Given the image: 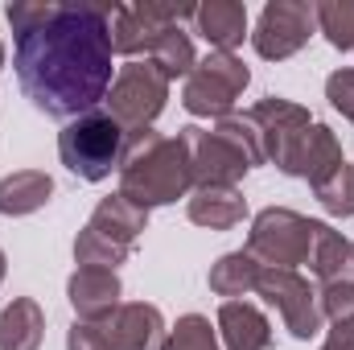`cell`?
Listing matches in <instances>:
<instances>
[{
  "mask_svg": "<svg viewBox=\"0 0 354 350\" xmlns=\"http://www.w3.org/2000/svg\"><path fill=\"white\" fill-rule=\"evenodd\" d=\"M194 185L189 174V149L181 136H161L153 128L128 132L124 165H120V194L145 210L185 198Z\"/></svg>",
  "mask_w": 354,
  "mask_h": 350,
  "instance_id": "2",
  "label": "cell"
},
{
  "mask_svg": "<svg viewBox=\"0 0 354 350\" xmlns=\"http://www.w3.org/2000/svg\"><path fill=\"white\" fill-rule=\"evenodd\" d=\"M0 280H4V252H0Z\"/></svg>",
  "mask_w": 354,
  "mask_h": 350,
  "instance_id": "32",
  "label": "cell"
},
{
  "mask_svg": "<svg viewBox=\"0 0 354 350\" xmlns=\"http://www.w3.org/2000/svg\"><path fill=\"white\" fill-rule=\"evenodd\" d=\"M111 8L54 4L50 21L17 37V79L29 103L54 120H79L111 91Z\"/></svg>",
  "mask_w": 354,
  "mask_h": 350,
  "instance_id": "1",
  "label": "cell"
},
{
  "mask_svg": "<svg viewBox=\"0 0 354 350\" xmlns=\"http://www.w3.org/2000/svg\"><path fill=\"white\" fill-rule=\"evenodd\" d=\"M66 350H111L107 326L103 322H75L66 334Z\"/></svg>",
  "mask_w": 354,
  "mask_h": 350,
  "instance_id": "29",
  "label": "cell"
},
{
  "mask_svg": "<svg viewBox=\"0 0 354 350\" xmlns=\"http://www.w3.org/2000/svg\"><path fill=\"white\" fill-rule=\"evenodd\" d=\"M313 194H317V202H322L330 214L351 219V214H354V165L342 161V165L326 177V181H317V185H313Z\"/></svg>",
  "mask_w": 354,
  "mask_h": 350,
  "instance_id": "26",
  "label": "cell"
},
{
  "mask_svg": "<svg viewBox=\"0 0 354 350\" xmlns=\"http://www.w3.org/2000/svg\"><path fill=\"white\" fill-rule=\"evenodd\" d=\"M309 264L322 284H354V243L330 223H313V252Z\"/></svg>",
  "mask_w": 354,
  "mask_h": 350,
  "instance_id": "18",
  "label": "cell"
},
{
  "mask_svg": "<svg viewBox=\"0 0 354 350\" xmlns=\"http://www.w3.org/2000/svg\"><path fill=\"white\" fill-rule=\"evenodd\" d=\"M0 66H4V46H0Z\"/></svg>",
  "mask_w": 354,
  "mask_h": 350,
  "instance_id": "33",
  "label": "cell"
},
{
  "mask_svg": "<svg viewBox=\"0 0 354 350\" xmlns=\"http://www.w3.org/2000/svg\"><path fill=\"white\" fill-rule=\"evenodd\" d=\"M103 326H107L111 350H161L165 347V317H161L157 305L128 301Z\"/></svg>",
  "mask_w": 354,
  "mask_h": 350,
  "instance_id": "13",
  "label": "cell"
},
{
  "mask_svg": "<svg viewBox=\"0 0 354 350\" xmlns=\"http://www.w3.org/2000/svg\"><path fill=\"white\" fill-rule=\"evenodd\" d=\"M309 252H313V219L288 206H268L256 214L252 235H248V256H256L264 268L309 264Z\"/></svg>",
  "mask_w": 354,
  "mask_h": 350,
  "instance_id": "6",
  "label": "cell"
},
{
  "mask_svg": "<svg viewBox=\"0 0 354 350\" xmlns=\"http://www.w3.org/2000/svg\"><path fill=\"white\" fill-rule=\"evenodd\" d=\"M317 301H322V317L354 322V284H322Z\"/></svg>",
  "mask_w": 354,
  "mask_h": 350,
  "instance_id": "28",
  "label": "cell"
},
{
  "mask_svg": "<svg viewBox=\"0 0 354 350\" xmlns=\"http://www.w3.org/2000/svg\"><path fill=\"white\" fill-rule=\"evenodd\" d=\"M87 227L99 231L103 239H111V243H120V248L132 252V243H136L140 231L149 227V210L136 206V202H128L124 194H111V198H103V202L95 206V214H91Z\"/></svg>",
  "mask_w": 354,
  "mask_h": 350,
  "instance_id": "19",
  "label": "cell"
},
{
  "mask_svg": "<svg viewBox=\"0 0 354 350\" xmlns=\"http://www.w3.org/2000/svg\"><path fill=\"white\" fill-rule=\"evenodd\" d=\"M46 334V313L33 297H17L0 309V350H37Z\"/></svg>",
  "mask_w": 354,
  "mask_h": 350,
  "instance_id": "20",
  "label": "cell"
},
{
  "mask_svg": "<svg viewBox=\"0 0 354 350\" xmlns=\"http://www.w3.org/2000/svg\"><path fill=\"white\" fill-rule=\"evenodd\" d=\"M189 149V174L194 185L206 190V185H235L239 177L256 165H264V140H260V128L243 116H223L214 128H181L177 132Z\"/></svg>",
  "mask_w": 354,
  "mask_h": 350,
  "instance_id": "3",
  "label": "cell"
},
{
  "mask_svg": "<svg viewBox=\"0 0 354 350\" xmlns=\"http://www.w3.org/2000/svg\"><path fill=\"white\" fill-rule=\"evenodd\" d=\"M79 322H107L120 309V276L107 268H79L66 284Z\"/></svg>",
  "mask_w": 354,
  "mask_h": 350,
  "instance_id": "14",
  "label": "cell"
},
{
  "mask_svg": "<svg viewBox=\"0 0 354 350\" xmlns=\"http://www.w3.org/2000/svg\"><path fill=\"white\" fill-rule=\"evenodd\" d=\"M256 293L264 297L268 305L280 309L284 330H288L292 338L305 342V338L322 334V322H326V317H322V301H317L313 284H309L297 268H264Z\"/></svg>",
  "mask_w": 354,
  "mask_h": 350,
  "instance_id": "9",
  "label": "cell"
},
{
  "mask_svg": "<svg viewBox=\"0 0 354 350\" xmlns=\"http://www.w3.org/2000/svg\"><path fill=\"white\" fill-rule=\"evenodd\" d=\"M322 350H354V322H334V330H330Z\"/></svg>",
  "mask_w": 354,
  "mask_h": 350,
  "instance_id": "31",
  "label": "cell"
},
{
  "mask_svg": "<svg viewBox=\"0 0 354 350\" xmlns=\"http://www.w3.org/2000/svg\"><path fill=\"white\" fill-rule=\"evenodd\" d=\"M342 161H346V157H342L338 136H334L326 124H309V128L292 140V149H288L276 165H280V174L305 177L309 185H317V181H326V177L334 174Z\"/></svg>",
  "mask_w": 354,
  "mask_h": 350,
  "instance_id": "11",
  "label": "cell"
},
{
  "mask_svg": "<svg viewBox=\"0 0 354 350\" xmlns=\"http://www.w3.org/2000/svg\"><path fill=\"white\" fill-rule=\"evenodd\" d=\"M313 29H317V8L313 4H305V0H268L260 21H256L252 46L268 62H284V58H292L297 50L309 46Z\"/></svg>",
  "mask_w": 354,
  "mask_h": 350,
  "instance_id": "8",
  "label": "cell"
},
{
  "mask_svg": "<svg viewBox=\"0 0 354 350\" xmlns=\"http://www.w3.org/2000/svg\"><path fill=\"white\" fill-rule=\"evenodd\" d=\"M75 260H79V268H107V272H115L120 264L128 260V248H120V243L103 239L99 231L83 227L79 239H75Z\"/></svg>",
  "mask_w": 354,
  "mask_h": 350,
  "instance_id": "25",
  "label": "cell"
},
{
  "mask_svg": "<svg viewBox=\"0 0 354 350\" xmlns=\"http://www.w3.org/2000/svg\"><path fill=\"white\" fill-rule=\"evenodd\" d=\"M54 181L41 169H17V174L0 177V214H33L50 202Z\"/></svg>",
  "mask_w": 354,
  "mask_h": 350,
  "instance_id": "21",
  "label": "cell"
},
{
  "mask_svg": "<svg viewBox=\"0 0 354 350\" xmlns=\"http://www.w3.org/2000/svg\"><path fill=\"white\" fill-rule=\"evenodd\" d=\"M260 272H264V264L256 260V256L231 252V256H223V260L210 268V288H214L218 297L235 301V297H243V293H256Z\"/></svg>",
  "mask_w": 354,
  "mask_h": 350,
  "instance_id": "23",
  "label": "cell"
},
{
  "mask_svg": "<svg viewBox=\"0 0 354 350\" xmlns=\"http://www.w3.org/2000/svg\"><path fill=\"white\" fill-rule=\"evenodd\" d=\"M218 334L227 350H268L272 326L252 301H223L218 305Z\"/></svg>",
  "mask_w": 354,
  "mask_h": 350,
  "instance_id": "16",
  "label": "cell"
},
{
  "mask_svg": "<svg viewBox=\"0 0 354 350\" xmlns=\"http://www.w3.org/2000/svg\"><path fill=\"white\" fill-rule=\"evenodd\" d=\"M161 350H218V338H214V330H210V322L202 313H185L165 334Z\"/></svg>",
  "mask_w": 354,
  "mask_h": 350,
  "instance_id": "27",
  "label": "cell"
},
{
  "mask_svg": "<svg viewBox=\"0 0 354 350\" xmlns=\"http://www.w3.org/2000/svg\"><path fill=\"white\" fill-rule=\"evenodd\" d=\"M165 99H169V79L153 62H140V58L120 66V75L111 79V91H107V107L128 132L149 128L165 111Z\"/></svg>",
  "mask_w": 354,
  "mask_h": 350,
  "instance_id": "7",
  "label": "cell"
},
{
  "mask_svg": "<svg viewBox=\"0 0 354 350\" xmlns=\"http://www.w3.org/2000/svg\"><path fill=\"white\" fill-rule=\"evenodd\" d=\"M326 99L334 103V111H342L354 124V71H334L326 79Z\"/></svg>",
  "mask_w": 354,
  "mask_h": 350,
  "instance_id": "30",
  "label": "cell"
},
{
  "mask_svg": "<svg viewBox=\"0 0 354 350\" xmlns=\"http://www.w3.org/2000/svg\"><path fill=\"white\" fill-rule=\"evenodd\" d=\"M252 83L248 66L235 58V54H223V50H210L185 79L181 91V107L189 116H206V120H223L231 116L235 99L243 95V87Z\"/></svg>",
  "mask_w": 354,
  "mask_h": 350,
  "instance_id": "5",
  "label": "cell"
},
{
  "mask_svg": "<svg viewBox=\"0 0 354 350\" xmlns=\"http://www.w3.org/2000/svg\"><path fill=\"white\" fill-rule=\"evenodd\" d=\"M248 120L260 128V140H264V161H280L288 149H292V140L313 124L309 120V111L301 107V103H292V99H280V95H268L260 99L252 111H248Z\"/></svg>",
  "mask_w": 354,
  "mask_h": 350,
  "instance_id": "12",
  "label": "cell"
},
{
  "mask_svg": "<svg viewBox=\"0 0 354 350\" xmlns=\"http://www.w3.org/2000/svg\"><path fill=\"white\" fill-rule=\"evenodd\" d=\"M189 223L210 227V231H231L248 219V202L235 185H206L189 194Z\"/></svg>",
  "mask_w": 354,
  "mask_h": 350,
  "instance_id": "17",
  "label": "cell"
},
{
  "mask_svg": "<svg viewBox=\"0 0 354 350\" xmlns=\"http://www.w3.org/2000/svg\"><path fill=\"white\" fill-rule=\"evenodd\" d=\"M194 25L214 50L231 54L248 37V4H239V0H206V4L194 8Z\"/></svg>",
  "mask_w": 354,
  "mask_h": 350,
  "instance_id": "15",
  "label": "cell"
},
{
  "mask_svg": "<svg viewBox=\"0 0 354 350\" xmlns=\"http://www.w3.org/2000/svg\"><path fill=\"white\" fill-rule=\"evenodd\" d=\"M194 8L198 4H132V8H111L107 17V29H111V50L115 54H149V46L174 29L177 21H194Z\"/></svg>",
  "mask_w": 354,
  "mask_h": 350,
  "instance_id": "10",
  "label": "cell"
},
{
  "mask_svg": "<svg viewBox=\"0 0 354 350\" xmlns=\"http://www.w3.org/2000/svg\"><path fill=\"white\" fill-rule=\"evenodd\" d=\"M124 149H128V128L111 116V111H87L79 120H71L58 132V157L62 165L83 181H103L124 165Z\"/></svg>",
  "mask_w": 354,
  "mask_h": 350,
  "instance_id": "4",
  "label": "cell"
},
{
  "mask_svg": "<svg viewBox=\"0 0 354 350\" xmlns=\"http://www.w3.org/2000/svg\"><path fill=\"white\" fill-rule=\"evenodd\" d=\"M317 8V29L334 50H354V0H322Z\"/></svg>",
  "mask_w": 354,
  "mask_h": 350,
  "instance_id": "24",
  "label": "cell"
},
{
  "mask_svg": "<svg viewBox=\"0 0 354 350\" xmlns=\"http://www.w3.org/2000/svg\"><path fill=\"white\" fill-rule=\"evenodd\" d=\"M145 62H153V66L174 83V79H189V71L198 66V54H194L189 33H181V25H174V29H165V33L149 46Z\"/></svg>",
  "mask_w": 354,
  "mask_h": 350,
  "instance_id": "22",
  "label": "cell"
}]
</instances>
